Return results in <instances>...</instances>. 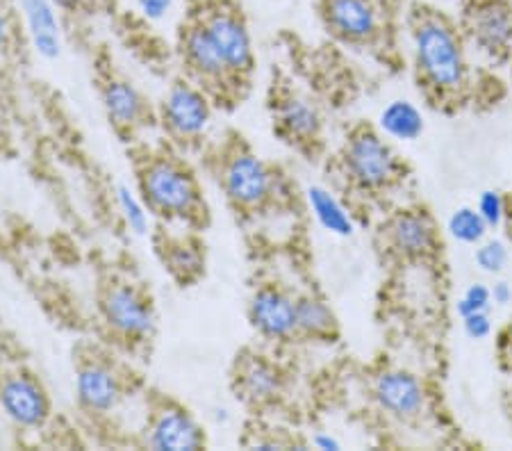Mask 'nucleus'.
Here are the masks:
<instances>
[{
    "instance_id": "nucleus-13",
    "label": "nucleus",
    "mask_w": 512,
    "mask_h": 451,
    "mask_svg": "<svg viewBox=\"0 0 512 451\" xmlns=\"http://www.w3.org/2000/svg\"><path fill=\"white\" fill-rule=\"evenodd\" d=\"M180 48H183V57L189 71L201 82L221 85V82L230 78L224 57H221L217 44L212 41L201 19L187 23L183 35H180Z\"/></svg>"
},
{
    "instance_id": "nucleus-22",
    "label": "nucleus",
    "mask_w": 512,
    "mask_h": 451,
    "mask_svg": "<svg viewBox=\"0 0 512 451\" xmlns=\"http://www.w3.org/2000/svg\"><path fill=\"white\" fill-rule=\"evenodd\" d=\"M383 133L399 142H415L424 133V117L410 101H392L378 119Z\"/></svg>"
},
{
    "instance_id": "nucleus-20",
    "label": "nucleus",
    "mask_w": 512,
    "mask_h": 451,
    "mask_svg": "<svg viewBox=\"0 0 512 451\" xmlns=\"http://www.w3.org/2000/svg\"><path fill=\"white\" fill-rule=\"evenodd\" d=\"M308 203L312 215L317 217L321 226L326 228L328 233L340 235V237H349L355 231L353 217L349 215V210L337 201V196L333 192H328L326 187L312 185L308 190Z\"/></svg>"
},
{
    "instance_id": "nucleus-3",
    "label": "nucleus",
    "mask_w": 512,
    "mask_h": 451,
    "mask_svg": "<svg viewBox=\"0 0 512 451\" xmlns=\"http://www.w3.org/2000/svg\"><path fill=\"white\" fill-rule=\"evenodd\" d=\"M198 19L203 21L205 30L210 32L224 57L230 78H242L253 69V41L244 16L230 5H212Z\"/></svg>"
},
{
    "instance_id": "nucleus-29",
    "label": "nucleus",
    "mask_w": 512,
    "mask_h": 451,
    "mask_svg": "<svg viewBox=\"0 0 512 451\" xmlns=\"http://www.w3.org/2000/svg\"><path fill=\"white\" fill-rule=\"evenodd\" d=\"M476 210L481 212V217L485 219L487 226H499L503 217H506V203H503L499 192L487 190L481 196H478V205Z\"/></svg>"
},
{
    "instance_id": "nucleus-32",
    "label": "nucleus",
    "mask_w": 512,
    "mask_h": 451,
    "mask_svg": "<svg viewBox=\"0 0 512 451\" xmlns=\"http://www.w3.org/2000/svg\"><path fill=\"white\" fill-rule=\"evenodd\" d=\"M490 290H492V303H497V306H508L512 301V287L506 281L494 283V287H490Z\"/></svg>"
},
{
    "instance_id": "nucleus-8",
    "label": "nucleus",
    "mask_w": 512,
    "mask_h": 451,
    "mask_svg": "<svg viewBox=\"0 0 512 451\" xmlns=\"http://www.w3.org/2000/svg\"><path fill=\"white\" fill-rule=\"evenodd\" d=\"M465 21L476 46L487 55H506L512 48L510 0H472Z\"/></svg>"
},
{
    "instance_id": "nucleus-15",
    "label": "nucleus",
    "mask_w": 512,
    "mask_h": 451,
    "mask_svg": "<svg viewBox=\"0 0 512 451\" xmlns=\"http://www.w3.org/2000/svg\"><path fill=\"white\" fill-rule=\"evenodd\" d=\"M374 397L385 413L401 420L417 417L424 410L426 397L421 383L408 372H383L374 383Z\"/></svg>"
},
{
    "instance_id": "nucleus-12",
    "label": "nucleus",
    "mask_w": 512,
    "mask_h": 451,
    "mask_svg": "<svg viewBox=\"0 0 512 451\" xmlns=\"http://www.w3.org/2000/svg\"><path fill=\"white\" fill-rule=\"evenodd\" d=\"M146 442L153 449L194 451L205 447V433L185 408L164 406L148 426Z\"/></svg>"
},
{
    "instance_id": "nucleus-26",
    "label": "nucleus",
    "mask_w": 512,
    "mask_h": 451,
    "mask_svg": "<svg viewBox=\"0 0 512 451\" xmlns=\"http://www.w3.org/2000/svg\"><path fill=\"white\" fill-rule=\"evenodd\" d=\"M476 265L485 274H501L508 265V246L501 240L481 242L476 249Z\"/></svg>"
},
{
    "instance_id": "nucleus-27",
    "label": "nucleus",
    "mask_w": 512,
    "mask_h": 451,
    "mask_svg": "<svg viewBox=\"0 0 512 451\" xmlns=\"http://www.w3.org/2000/svg\"><path fill=\"white\" fill-rule=\"evenodd\" d=\"M492 308V290L483 283H472L462 292L458 301V315L469 317L474 313H483V310Z\"/></svg>"
},
{
    "instance_id": "nucleus-25",
    "label": "nucleus",
    "mask_w": 512,
    "mask_h": 451,
    "mask_svg": "<svg viewBox=\"0 0 512 451\" xmlns=\"http://www.w3.org/2000/svg\"><path fill=\"white\" fill-rule=\"evenodd\" d=\"M117 203L121 210V217L130 228V233L144 237L148 233V226H151V217H148V208L144 199L130 190L128 185H117Z\"/></svg>"
},
{
    "instance_id": "nucleus-37",
    "label": "nucleus",
    "mask_w": 512,
    "mask_h": 451,
    "mask_svg": "<svg viewBox=\"0 0 512 451\" xmlns=\"http://www.w3.org/2000/svg\"><path fill=\"white\" fill-rule=\"evenodd\" d=\"M510 5H512V0H510Z\"/></svg>"
},
{
    "instance_id": "nucleus-17",
    "label": "nucleus",
    "mask_w": 512,
    "mask_h": 451,
    "mask_svg": "<svg viewBox=\"0 0 512 451\" xmlns=\"http://www.w3.org/2000/svg\"><path fill=\"white\" fill-rule=\"evenodd\" d=\"M392 246L403 256H421L428 253L435 244L433 221L421 212H401L390 224Z\"/></svg>"
},
{
    "instance_id": "nucleus-18",
    "label": "nucleus",
    "mask_w": 512,
    "mask_h": 451,
    "mask_svg": "<svg viewBox=\"0 0 512 451\" xmlns=\"http://www.w3.org/2000/svg\"><path fill=\"white\" fill-rule=\"evenodd\" d=\"M103 105L110 117L119 128H132L142 123L146 105L142 94L126 80H107L103 87Z\"/></svg>"
},
{
    "instance_id": "nucleus-30",
    "label": "nucleus",
    "mask_w": 512,
    "mask_h": 451,
    "mask_svg": "<svg viewBox=\"0 0 512 451\" xmlns=\"http://www.w3.org/2000/svg\"><path fill=\"white\" fill-rule=\"evenodd\" d=\"M462 326H465V333L472 340H485L487 335L492 333L490 310H483V313H474L469 317H462Z\"/></svg>"
},
{
    "instance_id": "nucleus-23",
    "label": "nucleus",
    "mask_w": 512,
    "mask_h": 451,
    "mask_svg": "<svg viewBox=\"0 0 512 451\" xmlns=\"http://www.w3.org/2000/svg\"><path fill=\"white\" fill-rule=\"evenodd\" d=\"M296 328L303 335H312V338H326L335 331V315L328 308L326 301L317 297H305L296 299Z\"/></svg>"
},
{
    "instance_id": "nucleus-33",
    "label": "nucleus",
    "mask_w": 512,
    "mask_h": 451,
    "mask_svg": "<svg viewBox=\"0 0 512 451\" xmlns=\"http://www.w3.org/2000/svg\"><path fill=\"white\" fill-rule=\"evenodd\" d=\"M315 447L317 449H324V451H335V449H342V442L337 440L335 436H328V433H319V436H315Z\"/></svg>"
},
{
    "instance_id": "nucleus-4",
    "label": "nucleus",
    "mask_w": 512,
    "mask_h": 451,
    "mask_svg": "<svg viewBox=\"0 0 512 451\" xmlns=\"http://www.w3.org/2000/svg\"><path fill=\"white\" fill-rule=\"evenodd\" d=\"M346 169L362 190H383L396 178V155L385 139L374 130H358L346 144Z\"/></svg>"
},
{
    "instance_id": "nucleus-19",
    "label": "nucleus",
    "mask_w": 512,
    "mask_h": 451,
    "mask_svg": "<svg viewBox=\"0 0 512 451\" xmlns=\"http://www.w3.org/2000/svg\"><path fill=\"white\" fill-rule=\"evenodd\" d=\"M278 123L285 135L299 139V142H310V139H315L319 135L321 117L310 101H305V98L299 96H289L287 101L280 105Z\"/></svg>"
},
{
    "instance_id": "nucleus-2",
    "label": "nucleus",
    "mask_w": 512,
    "mask_h": 451,
    "mask_svg": "<svg viewBox=\"0 0 512 451\" xmlns=\"http://www.w3.org/2000/svg\"><path fill=\"white\" fill-rule=\"evenodd\" d=\"M139 190L148 208L169 219H189L201 205L194 176L169 158L146 162L139 171Z\"/></svg>"
},
{
    "instance_id": "nucleus-35",
    "label": "nucleus",
    "mask_w": 512,
    "mask_h": 451,
    "mask_svg": "<svg viewBox=\"0 0 512 451\" xmlns=\"http://www.w3.org/2000/svg\"><path fill=\"white\" fill-rule=\"evenodd\" d=\"M5 41H7V19H5V12L0 10V51L5 48Z\"/></svg>"
},
{
    "instance_id": "nucleus-31",
    "label": "nucleus",
    "mask_w": 512,
    "mask_h": 451,
    "mask_svg": "<svg viewBox=\"0 0 512 451\" xmlns=\"http://www.w3.org/2000/svg\"><path fill=\"white\" fill-rule=\"evenodd\" d=\"M173 3H176V0H135L139 14L148 21L167 19L169 12L173 10Z\"/></svg>"
},
{
    "instance_id": "nucleus-14",
    "label": "nucleus",
    "mask_w": 512,
    "mask_h": 451,
    "mask_svg": "<svg viewBox=\"0 0 512 451\" xmlns=\"http://www.w3.org/2000/svg\"><path fill=\"white\" fill-rule=\"evenodd\" d=\"M19 7L35 53L41 60H57L62 55L64 41L60 10H57L53 0H19Z\"/></svg>"
},
{
    "instance_id": "nucleus-16",
    "label": "nucleus",
    "mask_w": 512,
    "mask_h": 451,
    "mask_svg": "<svg viewBox=\"0 0 512 451\" xmlns=\"http://www.w3.org/2000/svg\"><path fill=\"white\" fill-rule=\"evenodd\" d=\"M76 397L92 413H110L121 401V381L103 363H87L78 369Z\"/></svg>"
},
{
    "instance_id": "nucleus-11",
    "label": "nucleus",
    "mask_w": 512,
    "mask_h": 451,
    "mask_svg": "<svg viewBox=\"0 0 512 451\" xmlns=\"http://www.w3.org/2000/svg\"><path fill=\"white\" fill-rule=\"evenodd\" d=\"M0 406L5 415L23 429H39L51 415L46 390L32 376H12L0 388Z\"/></svg>"
},
{
    "instance_id": "nucleus-28",
    "label": "nucleus",
    "mask_w": 512,
    "mask_h": 451,
    "mask_svg": "<svg viewBox=\"0 0 512 451\" xmlns=\"http://www.w3.org/2000/svg\"><path fill=\"white\" fill-rule=\"evenodd\" d=\"M171 249H173V256L169 260V265L173 272L183 274V278L198 274V269H201V256H198V251L194 249V246L178 242V244H173Z\"/></svg>"
},
{
    "instance_id": "nucleus-36",
    "label": "nucleus",
    "mask_w": 512,
    "mask_h": 451,
    "mask_svg": "<svg viewBox=\"0 0 512 451\" xmlns=\"http://www.w3.org/2000/svg\"><path fill=\"white\" fill-rule=\"evenodd\" d=\"M0 358H3V340H0Z\"/></svg>"
},
{
    "instance_id": "nucleus-34",
    "label": "nucleus",
    "mask_w": 512,
    "mask_h": 451,
    "mask_svg": "<svg viewBox=\"0 0 512 451\" xmlns=\"http://www.w3.org/2000/svg\"><path fill=\"white\" fill-rule=\"evenodd\" d=\"M60 14H76L85 7L87 0H53Z\"/></svg>"
},
{
    "instance_id": "nucleus-6",
    "label": "nucleus",
    "mask_w": 512,
    "mask_h": 451,
    "mask_svg": "<svg viewBox=\"0 0 512 451\" xmlns=\"http://www.w3.org/2000/svg\"><path fill=\"white\" fill-rule=\"evenodd\" d=\"M224 192L239 208H260L276 190V180L267 164L253 153L230 155L224 167Z\"/></svg>"
},
{
    "instance_id": "nucleus-9",
    "label": "nucleus",
    "mask_w": 512,
    "mask_h": 451,
    "mask_svg": "<svg viewBox=\"0 0 512 451\" xmlns=\"http://www.w3.org/2000/svg\"><path fill=\"white\" fill-rule=\"evenodd\" d=\"M324 19L330 32L349 44H367L381 32L376 0H324Z\"/></svg>"
},
{
    "instance_id": "nucleus-21",
    "label": "nucleus",
    "mask_w": 512,
    "mask_h": 451,
    "mask_svg": "<svg viewBox=\"0 0 512 451\" xmlns=\"http://www.w3.org/2000/svg\"><path fill=\"white\" fill-rule=\"evenodd\" d=\"M280 374L278 369L267 363L264 358H251L249 363L242 367V374H239V388H242L244 397L255 404H264V401H271L278 397L280 392Z\"/></svg>"
},
{
    "instance_id": "nucleus-1",
    "label": "nucleus",
    "mask_w": 512,
    "mask_h": 451,
    "mask_svg": "<svg viewBox=\"0 0 512 451\" xmlns=\"http://www.w3.org/2000/svg\"><path fill=\"white\" fill-rule=\"evenodd\" d=\"M412 51L421 76L437 94H456L467 82L465 48L458 30L437 12H417L412 19Z\"/></svg>"
},
{
    "instance_id": "nucleus-10",
    "label": "nucleus",
    "mask_w": 512,
    "mask_h": 451,
    "mask_svg": "<svg viewBox=\"0 0 512 451\" xmlns=\"http://www.w3.org/2000/svg\"><path fill=\"white\" fill-rule=\"evenodd\" d=\"M249 319L255 331L269 340H287L296 328V299L278 287H260L251 297Z\"/></svg>"
},
{
    "instance_id": "nucleus-24",
    "label": "nucleus",
    "mask_w": 512,
    "mask_h": 451,
    "mask_svg": "<svg viewBox=\"0 0 512 451\" xmlns=\"http://www.w3.org/2000/svg\"><path fill=\"white\" fill-rule=\"evenodd\" d=\"M449 235L453 240H458L462 244H481L487 235V226L485 219L481 217V212L476 208H458L453 215L449 217Z\"/></svg>"
},
{
    "instance_id": "nucleus-5",
    "label": "nucleus",
    "mask_w": 512,
    "mask_h": 451,
    "mask_svg": "<svg viewBox=\"0 0 512 451\" xmlns=\"http://www.w3.org/2000/svg\"><path fill=\"white\" fill-rule=\"evenodd\" d=\"M103 319L128 340H146L155 333V310L135 285L117 283L107 287L101 301Z\"/></svg>"
},
{
    "instance_id": "nucleus-7",
    "label": "nucleus",
    "mask_w": 512,
    "mask_h": 451,
    "mask_svg": "<svg viewBox=\"0 0 512 451\" xmlns=\"http://www.w3.org/2000/svg\"><path fill=\"white\" fill-rule=\"evenodd\" d=\"M162 121L180 139L201 137L212 121L208 96L189 82H173L162 101Z\"/></svg>"
}]
</instances>
